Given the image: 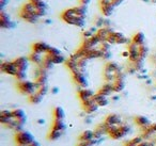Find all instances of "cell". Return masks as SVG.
Segmentation results:
<instances>
[{
    "label": "cell",
    "mask_w": 156,
    "mask_h": 146,
    "mask_svg": "<svg viewBox=\"0 0 156 146\" xmlns=\"http://www.w3.org/2000/svg\"><path fill=\"white\" fill-rule=\"evenodd\" d=\"M61 19L69 26L83 28L87 23V7L79 5L64 10L61 13Z\"/></svg>",
    "instance_id": "1"
},
{
    "label": "cell",
    "mask_w": 156,
    "mask_h": 146,
    "mask_svg": "<svg viewBox=\"0 0 156 146\" xmlns=\"http://www.w3.org/2000/svg\"><path fill=\"white\" fill-rule=\"evenodd\" d=\"M18 16L29 24H37L40 18H42L37 9L30 1L23 5V7L20 8V12H18Z\"/></svg>",
    "instance_id": "2"
},
{
    "label": "cell",
    "mask_w": 156,
    "mask_h": 146,
    "mask_svg": "<svg viewBox=\"0 0 156 146\" xmlns=\"http://www.w3.org/2000/svg\"><path fill=\"white\" fill-rule=\"evenodd\" d=\"M132 132V128L129 125L122 124V125H112L108 126V135L115 140H121L124 137Z\"/></svg>",
    "instance_id": "3"
},
{
    "label": "cell",
    "mask_w": 156,
    "mask_h": 146,
    "mask_svg": "<svg viewBox=\"0 0 156 146\" xmlns=\"http://www.w3.org/2000/svg\"><path fill=\"white\" fill-rule=\"evenodd\" d=\"M17 89L22 94L30 96L33 93H35L39 90V85L37 84L35 81H31V80H23V81H18Z\"/></svg>",
    "instance_id": "4"
},
{
    "label": "cell",
    "mask_w": 156,
    "mask_h": 146,
    "mask_svg": "<svg viewBox=\"0 0 156 146\" xmlns=\"http://www.w3.org/2000/svg\"><path fill=\"white\" fill-rule=\"evenodd\" d=\"M34 140H35L34 135L27 130H22L20 132H16L15 134V141L17 143V146L20 145L29 146Z\"/></svg>",
    "instance_id": "5"
},
{
    "label": "cell",
    "mask_w": 156,
    "mask_h": 146,
    "mask_svg": "<svg viewBox=\"0 0 156 146\" xmlns=\"http://www.w3.org/2000/svg\"><path fill=\"white\" fill-rule=\"evenodd\" d=\"M107 43H109L110 45H124V44H127L129 45L132 43V40H129L127 36L123 34L122 32H119V31H113L110 34V36L107 40Z\"/></svg>",
    "instance_id": "6"
},
{
    "label": "cell",
    "mask_w": 156,
    "mask_h": 146,
    "mask_svg": "<svg viewBox=\"0 0 156 146\" xmlns=\"http://www.w3.org/2000/svg\"><path fill=\"white\" fill-rule=\"evenodd\" d=\"M0 69H1L2 73L10 76H14V77H15L18 71L17 66H16L14 61H3L1 63V65H0Z\"/></svg>",
    "instance_id": "7"
},
{
    "label": "cell",
    "mask_w": 156,
    "mask_h": 146,
    "mask_svg": "<svg viewBox=\"0 0 156 146\" xmlns=\"http://www.w3.org/2000/svg\"><path fill=\"white\" fill-rule=\"evenodd\" d=\"M73 76V80L76 84L80 89H85L88 88L89 85V81H88V78L86 76V74L83 71H77V73H74L72 74Z\"/></svg>",
    "instance_id": "8"
},
{
    "label": "cell",
    "mask_w": 156,
    "mask_h": 146,
    "mask_svg": "<svg viewBox=\"0 0 156 146\" xmlns=\"http://www.w3.org/2000/svg\"><path fill=\"white\" fill-rule=\"evenodd\" d=\"M128 60H129L130 63L133 62H136L137 60H139L140 58V46L139 45H136L132 42V43L128 45Z\"/></svg>",
    "instance_id": "9"
},
{
    "label": "cell",
    "mask_w": 156,
    "mask_h": 146,
    "mask_svg": "<svg viewBox=\"0 0 156 146\" xmlns=\"http://www.w3.org/2000/svg\"><path fill=\"white\" fill-rule=\"evenodd\" d=\"M0 27L2 29H11L15 27V23L12 22L10 15L5 11L0 12Z\"/></svg>",
    "instance_id": "10"
},
{
    "label": "cell",
    "mask_w": 156,
    "mask_h": 146,
    "mask_svg": "<svg viewBox=\"0 0 156 146\" xmlns=\"http://www.w3.org/2000/svg\"><path fill=\"white\" fill-rule=\"evenodd\" d=\"M83 108L85 110L86 113L88 114H92V113H95L98 109H100V106L96 103V101L94 100V97L92 99H89L87 101H83Z\"/></svg>",
    "instance_id": "11"
},
{
    "label": "cell",
    "mask_w": 156,
    "mask_h": 146,
    "mask_svg": "<svg viewBox=\"0 0 156 146\" xmlns=\"http://www.w3.org/2000/svg\"><path fill=\"white\" fill-rule=\"evenodd\" d=\"M113 29L111 28V27L107 26V27H102V28H98V30H96L95 34L98 36V39L101 40L102 42H107V40H108V37L110 36V34L113 32Z\"/></svg>",
    "instance_id": "12"
},
{
    "label": "cell",
    "mask_w": 156,
    "mask_h": 146,
    "mask_svg": "<svg viewBox=\"0 0 156 146\" xmlns=\"http://www.w3.org/2000/svg\"><path fill=\"white\" fill-rule=\"evenodd\" d=\"M15 62L16 66H17L18 71H28V67H29V58L27 57H18L16 58L15 60H13Z\"/></svg>",
    "instance_id": "13"
},
{
    "label": "cell",
    "mask_w": 156,
    "mask_h": 146,
    "mask_svg": "<svg viewBox=\"0 0 156 146\" xmlns=\"http://www.w3.org/2000/svg\"><path fill=\"white\" fill-rule=\"evenodd\" d=\"M95 94L96 93H94L93 91L90 90V89H88V88L79 89V91H78V98L80 99L81 103H83V101H87V100H89V99H92Z\"/></svg>",
    "instance_id": "14"
},
{
    "label": "cell",
    "mask_w": 156,
    "mask_h": 146,
    "mask_svg": "<svg viewBox=\"0 0 156 146\" xmlns=\"http://www.w3.org/2000/svg\"><path fill=\"white\" fill-rule=\"evenodd\" d=\"M49 48L50 45H48L45 42H37L32 46L33 52H37V54H46L48 52V50H49Z\"/></svg>",
    "instance_id": "15"
},
{
    "label": "cell",
    "mask_w": 156,
    "mask_h": 146,
    "mask_svg": "<svg viewBox=\"0 0 156 146\" xmlns=\"http://www.w3.org/2000/svg\"><path fill=\"white\" fill-rule=\"evenodd\" d=\"M30 2H32L34 5V7L37 9L41 17H44V16L47 14V5L44 0H29Z\"/></svg>",
    "instance_id": "16"
},
{
    "label": "cell",
    "mask_w": 156,
    "mask_h": 146,
    "mask_svg": "<svg viewBox=\"0 0 156 146\" xmlns=\"http://www.w3.org/2000/svg\"><path fill=\"white\" fill-rule=\"evenodd\" d=\"M13 118V112L11 110H2L0 112V123L5 126H7Z\"/></svg>",
    "instance_id": "17"
},
{
    "label": "cell",
    "mask_w": 156,
    "mask_h": 146,
    "mask_svg": "<svg viewBox=\"0 0 156 146\" xmlns=\"http://www.w3.org/2000/svg\"><path fill=\"white\" fill-rule=\"evenodd\" d=\"M105 123H106L108 126H112V125H122V118L120 115L115 113H111L109 115H107V117L105 118Z\"/></svg>",
    "instance_id": "18"
},
{
    "label": "cell",
    "mask_w": 156,
    "mask_h": 146,
    "mask_svg": "<svg viewBox=\"0 0 156 146\" xmlns=\"http://www.w3.org/2000/svg\"><path fill=\"white\" fill-rule=\"evenodd\" d=\"M13 112V117L15 120H17L20 122V124H22L23 126H25V124L27 123V115L25 113V111L23 109H14L12 110Z\"/></svg>",
    "instance_id": "19"
},
{
    "label": "cell",
    "mask_w": 156,
    "mask_h": 146,
    "mask_svg": "<svg viewBox=\"0 0 156 146\" xmlns=\"http://www.w3.org/2000/svg\"><path fill=\"white\" fill-rule=\"evenodd\" d=\"M98 94L105 95V96H110L112 93H115V90H113V85L112 83H109V82H105L102 86L100 88V90L98 91Z\"/></svg>",
    "instance_id": "20"
},
{
    "label": "cell",
    "mask_w": 156,
    "mask_h": 146,
    "mask_svg": "<svg viewBox=\"0 0 156 146\" xmlns=\"http://www.w3.org/2000/svg\"><path fill=\"white\" fill-rule=\"evenodd\" d=\"M135 123H136L137 126H139L141 129L145 128V127H149L152 125L151 120L144 115H138L135 117Z\"/></svg>",
    "instance_id": "21"
},
{
    "label": "cell",
    "mask_w": 156,
    "mask_h": 146,
    "mask_svg": "<svg viewBox=\"0 0 156 146\" xmlns=\"http://www.w3.org/2000/svg\"><path fill=\"white\" fill-rule=\"evenodd\" d=\"M94 139V131L87 129V130L83 131V132L79 134L78 137V141H87V142H91Z\"/></svg>",
    "instance_id": "22"
},
{
    "label": "cell",
    "mask_w": 156,
    "mask_h": 146,
    "mask_svg": "<svg viewBox=\"0 0 156 146\" xmlns=\"http://www.w3.org/2000/svg\"><path fill=\"white\" fill-rule=\"evenodd\" d=\"M94 100H95L96 103L100 106V108L101 107H107V106L109 105L108 97L105 96V95L98 94V93H96V94L94 95Z\"/></svg>",
    "instance_id": "23"
},
{
    "label": "cell",
    "mask_w": 156,
    "mask_h": 146,
    "mask_svg": "<svg viewBox=\"0 0 156 146\" xmlns=\"http://www.w3.org/2000/svg\"><path fill=\"white\" fill-rule=\"evenodd\" d=\"M132 42L134 44H136V45H139V46L144 45L145 44V34L143 32H141V31L135 33V35L132 39Z\"/></svg>",
    "instance_id": "24"
},
{
    "label": "cell",
    "mask_w": 156,
    "mask_h": 146,
    "mask_svg": "<svg viewBox=\"0 0 156 146\" xmlns=\"http://www.w3.org/2000/svg\"><path fill=\"white\" fill-rule=\"evenodd\" d=\"M104 71H111V73H119V71H121V67H120V65L118 64L117 62H112V61H110V62H107L106 65H105L104 67Z\"/></svg>",
    "instance_id": "25"
},
{
    "label": "cell",
    "mask_w": 156,
    "mask_h": 146,
    "mask_svg": "<svg viewBox=\"0 0 156 146\" xmlns=\"http://www.w3.org/2000/svg\"><path fill=\"white\" fill-rule=\"evenodd\" d=\"M125 0H101L100 1V7L101 5H109L112 7L113 9L118 8L119 5H121Z\"/></svg>",
    "instance_id": "26"
},
{
    "label": "cell",
    "mask_w": 156,
    "mask_h": 146,
    "mask_svg": "<svg viewBox=\"0 0 156 146\" xmlns=\"http://www.w3.org/2000/svg\"><path fill=\"white\" fill-rule=\"evenodd\" d=\"M43 98H44V96L42 94H40L37 91L35 93H33L32 95L28 96L29 101H30V103H32V105H39V103H41L42 101H43Z\"/></svg>",
    "instance_id": "27"
},
{
    "label": "cell",
    "mask_w": 156,
    "mask_h": 146,
    "mask_svg": "<svg viewBox=\"0 0 156 146\" xmlns=\"http://www.w3.org/2000/svg\"><path fill=\"white\" fill-rule=\"evenodd\" d=\"M29 60H30V62H33L37 65H42L44 61V57H43V54H37V52L32 51V54L29 57Z\"/></svg>",
    "instance_id": "28"
},
{
    "label": "cell",
    "mask_w": 156,
    "mask_h": 146,
    "mask_svg": "<svg viewBox=\"0 0 156 146\" xmlns=\"http://www.w3.org/2000/svg\"><path fill=\"white\" fill-rule=\"evenodd\" d=\"M113 85V90H115V93H120L125 89V79H119L115 80L112 83Z\"/></svg>",
    "instance_id": "29"
},
{
    "label": "cell",
    "mask_w": 156,
    "mask_h": 146,
    "mask_svg": "<svg viewBox=\"0 0 156 146\" xmlns=\"http://www.w3.org/2000/svg\"><path fill=\"white\" fill-rule=\"evenodd\" d=\"M51 129H55V130H60V131H65L66 130V124H65L63 120H54V124H52Z\"/></svg>",
    "instance_id": "30"
},
{
    "label": "cell",
    "mask_w": 156,
    "mask_h": 146,
    "mask_svg": "<svg viewBox=\"0 0 156 146\" xmlns=\"http://www.w3.org/2000/svg\"><path fill=\"white\" fill-rule=\"evenodd\" d=\"M54 118L55 120H64L65 112H64V110H63L62 107L57 106V107L54 109Z\"/></svg>",
    "instance_id": "31"
},
{
    "label": "cell",
    "mask_w": 156,
    "mask_h": 146,
    "mask_svg": "<svg viewBox=\"0 0 156 146\" xmlns=\"http://www.w3.org/2000/svg\"><path fill=\"white\" fill-rule=\"evenodd\" d=\"M46 57H47L48 59H49L50 61H51L52 63H54L55 65L57 64H62V63H65L66 62V59L64 58V56L63 54H59V56H48V54H45Z\"/></svg>",
    "instance_id": "32"
},
{
    "label": "cell",
    "mask_w": 156,
    "mask_h": 146,
    "mask_svg": "<svg viewBox=\"0 0 156 146\" xmlns=\"http://www.w3.org/2000/svg\"><path fill=\"white\" fill-rule=\"evenodd\" d=\"M63 132H64V131L51 129L50 132H49V134H48V140H50V141H58V140L63 135Z\"/></svg>",
    "instance_id": "33"
},
{
    "label": "cell",
    "mask_w": 156,
    "mask_h": 146,
    "mask_svg": "<svg viewBox=\"0 0 156 146\" xmlns=\"http://www.w3.org/2000/svg\"><path fill=\"white\" fill-rule=\"evenodd\" d=\"M147 54H149V47H147L145 44L144 45H141L140 46V58L143 59V60H145Z\"/></svg>",
    "instance_id": "34"
},
{
    "label": "cell",
    "mask_w": 156,
    "mask_h": 146,
    "mask_svg": "<svg viewBox=\"0 0 156 146\" xmlns=\"http://www.w3.org/2000/svg\"><path fill=\"white\" fill-rule=\"evenodd\" d=\"M48 54V56L54 57V56H59V54H61V51L58 49V48L54 47V46H50L49 50H48V52H47V54Z\"/></svg>",
    "instance_id": "35"
},
{
    "label": "cell",
    "mask_w": 156,
    "mask_h": 146,
    "mask_svg": "<svg viewBox=\"0 0 156 146\" xmlns=\"http://www.w3.org/2000/svg\"><path fill=\"white\" fill-rule=\"evenodd\" d=\"M48 90H49V89H48V85H47V84H45V85L40 86L39 90H37V92H39L40 94L43 95V96H45V95L48 93Z\"/></svg>",
    "instance_id": "36"
},
{
    "label": "cell",
    "mask_w": 156,
    "mask_h": 146,
    "mask_svg": "<svg viewBox=\"0 0 156 146\" xmlns=\"http://www.w3.org/2000/svg\"><path fill=\"white\" fill-rule=\"evenodd\" d=\"M138 146H156V143L153 141H149V140H143Z\"/></svg>",
    "instance_id": "37"
},
{
    "label": "cell",
    "mask_w": 156,
    "mask_h": 146,
    "mask_svg": "<svg viewBox=\"0 0 156 146\" xmlns=\"http://www.w3.org/2000/svg\"><path fill=\"white\" fill-rule=\"evenodd\" d=\"M77 146H94V144L92 142H87V141H78Z\"/></svg>",
    "instance_id": "38"
},
{
    "label": "cell",
    "mask_w": 156,
    "mask_h": 146,
    "mask_svg": "<svg viewBox=\"0 0 156 146\" xmlns=\"http://www.w3.org/2000/svg\"><path fill=\"white\" fill-rule=\"evenodd\" d=\"M10 3V0H0V9L1 11H5V5H8Z\"/></svg>",
    "instance_id": "39"
},
{
    "label": "cell",
    "mask_w": 156,
    "mask_h": 146,
    "mask_svg": "<svg viewBox=\"0 0 156 146\" xmlns=\"http://www.w3.org/2000/svg\"><path fill=\"white\" fill-rule=\"evenodd\" d=\"M80 2V5H83V7H88L91 2V0H79Z\"/></svg>",
    "instance_id": "40"
},
{
    "label": "cell",
    "mask_w": 156,
    "mask_h": 146,
    "mask_svg": "<svg viewBox=\"0 0 156 146\" xmlns=\"http://www.w3.org/2000/svg\"><path fill=\"white\" fill-rule=\"evenodd\" d=\"M58 92H59V89L57 88V86H55V88L51 89V93H52V94H58Z\"/></svg>",
    "instance_id": "41"
},
{
    "label": "cell",
    "mask_w": 156,
    "mask_h": 146,
    "mask_svg": "<svg viewBox=\"0 0 156 146\" xmlns=\"http://www.w3.org/2000/svg\"><path fill=\"white\" fill-rule=\"evenodd\" d=\"M29 146H41V144H40L39 142H37V141H35V140H34V141H33L32 143H31Z\"/></svg>",
    "instance_id": "42"
},
{
    "label": "cell",
    "mask_w": 156,
    "mask_h": 146,
    "mask_svg": "<svg viewBox=\"0 0 156 146\" xmlns=\"http://www.w3.org/2000/svg\"><path fill=\"white\" fill-rule=\"evenodd\" d=\"M151 128L153 129L154 132L156 133V123H154V124H152V125H151Z\"/></svg>",
    "instance_id": "43"
},
{
    "label": "cell",
    "mask_w": 156,
    "mask_h": 146,
    "mask_svg": "<svg viewBox=\"0 0 156 146\" xmlns=\"http://www.w3.org/2000/svg\"><path fill=\"white\" fill-rule=\"evenodd\" d=\"M37 123H39V124H44V123H45V120H37Z\"/></svg>",
    "instance_id": "44"
},
{
    "label": "cell",
    "mask_w": 156,
    "mask_h": 146,
    "mask_svg": "<svg viewBox=\"0 0 156 146\" xmlns=\"http://www.w3.org/2000/svg\"><path fill=\"white\" fill-rule=\"evenodd\" d=\"M20 146H24V145H20Z\"/></svg>",
    "instance_id": "45"
}]
</instances>
